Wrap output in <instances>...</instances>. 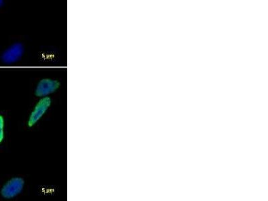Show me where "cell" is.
Segmentation results:
<instances>
[{
  "label": "cell",
  "instance_id": "cell-3",
  "mask_svg": "<svg viewBox=\"0 0 268 201\" xmlns=\"http://www.w3.org/2000/svg\"><path fill=\"white\" fill-rule=\"evenodd\" d=\"M50 104H51V100H50L49 97H44L40 100L38 104L36 105L34 112H32L31 116L30 117L28 126L30 127L34 126L41 118L46 111L48 110Z\"/></svg>",
  "mask_w": 268,
  "mask_h": 201
},
{
  "label": "cell",
  "instance_id": "cell-5",
  "mask_svg": "<svg viewBox=\"0 0 268 201\" xmlns=\"http://www.w3.org/2000/svg\"><path fill=\"white\" fill-rule=\"evenodd\" d=\"M4 138V119L0 116V143Z\"/></svg>",
  "mask_w": 268,
  "mask_h": 201
},
{
  "label": "cell",
  "instance_id": "cell-4",
  "mask_svg": "<svg viewBox=\"0 0 268 201\" xmlns=\"http://www.w3.org/2000/svg\"><path fill=\"white\" fill-rule=\"evenodd\" d=\"M59 82L56 80L43 79L40 81L36 90V94L38 96L48 95L55 91L59 86Z\"/></svg>",
  "mask_w": 268,
  "mask_h": 201
},
{
  "label": "cell",
  "instance_id": "cell-6",
  "mask_svg": "<svg viewBox=\"0 0 268 201\" xmlns=\"http://www.w3.org/2000/svg\"><path fill=\"white\" fill-rule=\"evenodd\" d=\"M4 0H0V8L3 6Z\"/></svg>",
  "mask_w": 268,
  "mask_h": 201
},
{
  "label": "cell",
  "instance_id": "cell-1",
  "mask_svg": "<svg viewBox=\"0 0 268 201\" xmlns=\"http://www.w3.org/2000/svg\"><path fill=\"white\" fill-rule=\"evenodd\" d=\"M24 52V46L21 43H14L3 52L2 60L6 64L14 63L22 58Z\"/></svg>",
  "mask_w": 268,
  "mask_h": 201
},
{
  "label": "cell",
  "instance_id": "cell-2",
  "mask_svg": "<svg viewBox=\"0 0 268 201\" xmlns=\"http://www.w3.org/2000/svg\"><path fill=\"white\" fill-rule=\"evenodd\" d=\"M24 180L20 178L10 180L2 190V196L5 198H12L21 192L24 186Z\"/></svg>",
  "mask_w": 268,
  "mask_h": 201
}]
</instances>
